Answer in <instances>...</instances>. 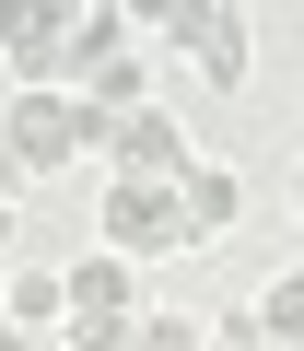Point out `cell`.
<instances>
[{"label": "cell", "mask_w": 304, "mask_h": 351, "mask_svg": "<svg viewBox=\"0 0 304 351\" xmlns=\"http://www.w3.org/2000/svg\"><path fill=\"white\" fill-rule=\"evenodd\" d=\"M129 351H199V316H176V304H140V316H129Z\"/></svg>", "instance_id": "12"}, {"label": "cell", "mask_w": 304, "mask_h": 351, "mask_svg": "<svg viewBox=\"0 0 304 351\" xmlns=\"http://www.w3.org/2000/svg\"><path fill=\"white\" fill-rule=\"evenodd\" d=\"M246 316H257V339H281V351H304V269H269Z\"/></svg>", "instance_id": "11"}, {"label": "cell", "mask_w": 304, "mask_h": 351, "mask_svg": "<svg viewBox=\"0 0 304 351\" xmlns=\"http://www.w3.org/2000/svg\"><path fill=\"white\" fill-rule=\"evenodd\" d=\"M164 36L199 59V82H211V94H234V82H246V24H234V12H211V0H176V12H164Z\"/></svg>", "instance_id": "5"}, {"label": "cell", "mask_w": 304, "mask_h": 351, "mask_svg": "<svg viewBox=\"0 0 304 351\" xmlns=\"http://www.w3.org/2000/svg\"><path fill=\"white\" fill-rule=\"evenodd\" d=\"M59 293H71V316H140V269L105 258V246H82V258L59 269Z\"/></svg>", "instance_id": "7"}, {"label": "cell", "mask_w": 304, "mask_h": 351, "mask_svg": "<svg viewBox=\"0 0 304 351\" xmlns=\"http://www.w3.org/2000/svg\"><path fill=\"white\" fill-rule=\"evenodd\" d=\"M24 351H59V339H24Z\"/></svg>", "instance_id": "17"}, {"label": "cell", "mask_w": 304, "mask_h": 351, "mask_svg": "<svg viewBox=\"0 0 304 351\" xmlns=\"http://www.w3.org/2000/svg\"><path fill=\"white\" fill-rule=\"evenodd\" d=\"M82 106H94V117H140V106H152V59L117 47L105 71H82Z\"/></svg>", "instance_id": "10"}, {"label": "cell", "mask_w": 304, "mask_h": 351, "mask_svg": "<svg viewBox=\"0 0 304 351\" xmlns=\"http://www.w3.org/2000/svg\"><path fill=\"white\" fill-rule=\"evenodd\" d=\"M140 24L117 12V0H94V12H71V59H59V94H82V71H105L117 47H129Z\"/></svg>", "instance_id": "8"}, {"label": "cell", "mask_w": 304, "mask_h": 351, "mask_svg": "<svg viewBox=\"0 0 304 351\" xmlns=\"http://www.w3.org/2000/svg\"><path fill=\"white\" fill-rule=\"evenodd\" d=\"M12 234H24V211H12V199H0V258H12Z\"/></svg>", "instance_id": "14"}, {"label": "cell", "mask_w": 304, "mask_h": 351, "mask_svg": "<svg viewBox=\"0 0 304 351\" xmlns=\"http://www.w3.org/2000/svg\"><path fill=\"white\" fill-rule=\"evenodd\" d=\"M199 152H188V117L176 106H140V117H117L105 129V176H140V188H176Z\"/></svg>", "instance_id": "3"}, {"label": "cell", "mask_w": 304, "mask_h": 351, "mask_svg": "<svg viewBox=\"0 0 304 351\" xmlns=\"http://www.w3.org/2000/svg\"><path fill=\"white\" fill-rule=\"evenodd\" d=\"M292 211H304V164H292Z\"/></svg>", "instance_id": "15"}, {"label": "cell", "mask_w": 304, "mask_h": 351, "mask_svg": "<svg viewBox=\"0 0 304 351\" xmlns=\"http://www.w3.org/2000/svg\"><path fill=\"white\" fill-rule=\"evenodd\" d=\"M105 129L82 94H0V141H12L24 176H59V164H105Z\"/></svg>", "instance_id": "1"}, {"label": "cell", "mask_w": 304, "mask_h": 351, "mask_svg": "<svg viewBox=\"0 0 304 351\" xmlns=\"http://www.w3.org/2000/svg\"><path fill=\"white\" fill-rule=\"evenodd\" d=\"M176 211H188V246H211V234H234V211H246V176L199 152V164L176 176Z\"/></svg>", "instance_id": "6"}, {"label": "cell", "mask_w": 304, "mask_h": 351, "mask_svg": "<svg viewBox=\"0 0 304 351\" xmlns=\"http://www.w3.org/2000/svg\"><path fill=\"white\" fill-rule=\"evenodd\" d=\"M0 59H12V94H59L71 12H47V0H0Z\"/></svg>", "instance_id": "4"}, {"label": "cell", "mask_w": 304, "mask_h": 351, "mask_svg": "<svg viewBox=\"0 0 304 351\" xmlns=\"http://www.w3.org/2000/svg\"><path fill=\"white\" fill-rule=\"evenodd\" d=\"M0 316H12L24 339L71 328V293H59V269H0Z\"/></svg>", "instance_id": "9"}, {"label": "cell", "mask_w": 304, "mask_h": 351, "mask_svg": "<svg viewBox=\"0 0 304 351\" xmlns=\"http://www.w3.org/2000/svg\"><path fill=\"white\" fill-rule=\"evenodd\" d=\"M246 351H281V339H246Z\"/></svg>", "instance_id": "16"}, {"label": "cell", "mask_w": 304, "mask_h": 351, "mask_svg": "<svg viewBox=\"0 0 304 351\" xmlns=\"http://www.w3.org/2000/svg\"><path fill=\"white\" fill-rule=\"evenodd\" d=\"M94 246L105 258H176L188 246V211H176V188H140V176H105V199H94Z\"/></svg>", "instance_id": "2"}, {"label": "cell", "mask_w": 304, "mask_h": 351, "mask_svg": "<svg viewBox=\"0 0 304 351\" xmlns=\"http://www.w3.org/2000/svg\"><path fill=\"white\" fill-rule=\"evenodd\" d=\"M0 199H24V164H12V141H0Z\"/></svg>", "instance_id": "13"}]
</instances>
